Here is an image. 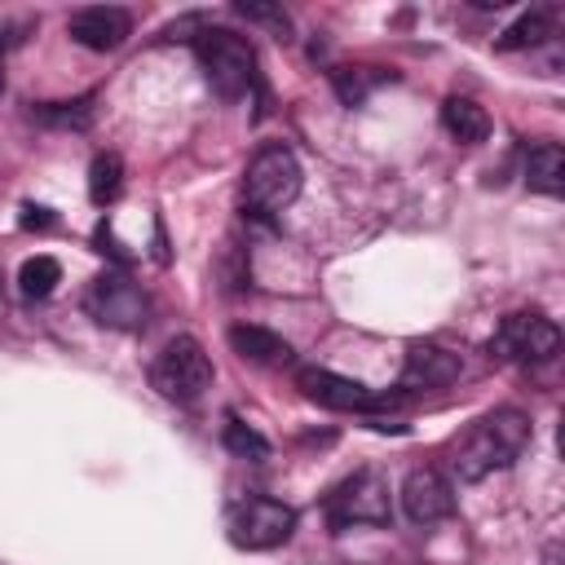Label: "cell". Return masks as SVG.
<instances>
[{"label":"cell","mask_w":565,"mask_h":565,"mask_svg":"<svg viewBox=\"0 0 565 565\" xmlns=\"http://www.w3.org/2000/svg\"><path fill=\"white\" fill-rule=\"evenodd\" d=\"M525 446H530V415L516 411V406H499V411L481 415L450 446V472L459 481H481V477L516 463Z\"/></svg>","instance_id":"cell-1"},{"label":"cell","mask_w":565,"mask_h":565,"mask_svg":"<svg viewBox=\"0 0 565 565\" xmlns=\"http://www.w3.org/2000/svg\"><path fill=\"white\" fill-rule=\"evenodd\" d=\"M194 53H199V66L207 75V84L216 88V97L225 102H238L252 79H256V49L247 35L230 31V26H207L194 35Z\"/></svg>","instance_id":"cell-2"},{"label":"cell","mask_w":565,"mask_h":565,"mask_svg":"<svg viewBox=\"0 0 565 565\" xmlns=\"http://www.w3.org/2000/svg\"><path fill=\"white\" fill-rule=\"evenodd\" d=\"M150 388L168 402H199L212 388V358L194 335H172L150 362Z\"/></svg>","instance_id":"cell-3"},{"label":"cell","mask_w":565,"mask_h":565,"mask_svg":"<svg viewBox=\"0 0 565 565\" xmlns=\"http://www.w3.org/2000/svg\"><path fill=\"white\" fill-rule=\"evenodd\" d=\"M300 181H305L300 159H296L287 146L269 141V146H260V150L252 154V163H247L243 199H247L256 212H282L287 203H296Z\"/></svg>","instance_id":"cell-4"},{"label":"cell","mask_w":565,"mask_h":565,"mask_svg":"<svg viewBox=\"0 0 565 565\" xmlns=\"http://www.w3.org/2000/svg\"><path fill=\"white\" fill-rule=\"evenodd\" d=\"M322 512H327V525H331L335 534L349 530V525H388V516H393L388 481H384L375 468H362V472L344 477V481L327 494Z\"/></svg>","instance_id":"cell-5"},{"label":"cell","mask_w":565,"mask_h":565,"mask_svg":"<svg viewBox=\"0 0 565 565\" xmlns=\"http://www.w3.org/2000/svg\"><path fill=\"white\" fill-rule=\"evenodd\" d=\"M561 349V331L552 318L534 313V309H521V313H508L499 322V331L490 335V358L499 362H516V366H543L552 362Z\"/></svg>","instance_id":"cell-6"},{"label":"cell","mask_w":565,"mask_h":565,"mask_svg":"<svg viewBox=\"0 0 565 565\" xmlns=\"http://www.w3.org/2000/svg\"><path fill=\"white\" fill-rule=\"evenodd\" d=\"M291 530H296V512L269 494H252L230 512V539L234 547H247V552H269L287 543Z\"/></svg>","instance_id":"cell-7"},{"label":"cell","mask_w":565,"mask_h":565,"mask_svg":"<svg viewBox=\"0 0 565 565\" xmlns=\"http://www.w3.org/2000/svg\"><path fill=\"white\" fill-rule=\"evenodd\" d=\"M88 313H93L102 327L137 331V327H146L150 300H146V291H141L128 274L106 269V274H102V278H93V287H88Z\"/></svg>","instance_id":"cell-8"},{"label":"cell","mask_w":565,"mask_h":565,"mask_svg":"<svg viewBox=\"0 0 565 565\" xmlns=\"http://www.w3.org/2000/svg\"><path fill=\"white\" fill-rule=\"evenodd\" d=\"M296 388L309 402L327 406V411H384V406H393L388 393H375V388H366V384H358L349 375H335L327 366H300L296 371Z\"/></svg>","instance_id":"cell-9"},{"label":"cell","mask_w":565,"mask_h":565,"mask_svg":"<svg viewBox=\"0 0 565 565\" xmlns=\"http://www.w3.org/2000/svg\"><path fill=\"white\" fill-rule=\"evenodd\" d=\"M402 512L415 521V525H437L455 512V486L441 468H411L406 481H402Z\"/></svg>","instance_id":"cell-10"},{"label":"cell","mask_w":565,"mask_h":565,"mask_svg":"<svg viewBox=\"0 0 565 565\" xmlns=\"http://www.w3.org/2000/svg\"><path fill=\"white\" fill-rule=\"evenodd\" d=\"M66 31L75 44H84L93 53H110L132 35V13L119 4H88L66 18Z\"/></svg>","instance_id":"cell-11"},{"label":"cell","mask_w":565,"mask_h":565,"mask_svg":"<svg viewBox=\"0 0 565 565\" xmlns=\"http://www.w3.org/2000/svg\"><path fill=\"white\" fill-rule=\"evenodd\" d=\"M459 358L437 349V344H411L406 353V371H402V388H441L459 375Z\"/></svg>","instance_id":"cell-12"},{"label":"cell","mask_w":565,"mask_h":565,"mask_svg":"<svg viewBox=\"0 0 565 565\" xmlns=\"http://www.w3.org/2000/svg\"><path fill=\"white\" fill-rule=\"evenodd\" d=\"M230 349H234L238 358L256 362V366H282V362L291 358V344H287L278 331L256 327V322H238V327H230Z\"/></svg>","instance_id":"cell-13"},{"label":"cell","mask_w":565,"mask_h":565,"mask_svg":"<svg viewBox=\"0 0 565 565\" xmlns=\"http://www.w3.org/2000/svg\"><path fill=\"white\" fill-rule=\"evenodd\" d=\"M441 128L455 137V141H463V146H477V141H486L490 137V115H486V106L481 102H472V97H446L441 102Z\"/></svg>","instance_id":"cell-14"},{"label":"cell","mask_w":565,"mask_h":565,"mask_svg":"<svg viewBox=\"0 0 565 565\" xmlns=\"http://www.w3.org/2000/svg\"><path fill=\"white\" fill-rule=\"evenodd\" d=\"M525 185L539 194H561L565 190V150L556 141H539L525 154Z\"/></svg>","instance_id":"cell-15"},{"label":"cell","mask_w":565,"mask_h":565,"mask_svg":"<svg viewBox=\"0 0 565 565\" xmlns=\"http://www.w3.org/2000/svg\"><path fill=\"white\" fill-rule=\"evenodd\" d=\"M119 194H124V163H119V154H97L93 168H88V199L97 207H110Z\"/></svg>","instance_id":"cell-16"},{"label":"cell","mask_w":565,"mask_h":565,"mask_svg":"<svg viewBox=\"0 0 565 565\" xmlns=\"http://www.w3.org/2000/svg\"><path fill=\"white\" fill-rule=\"evenodd\" d=\"M57 282H62V265H57L53 256H31V260L18 269V287H22V296H31V300L53 296Z\"/></svg>","instance_id":"cell-17"},{"label":"cell","mask_w":565,"mask_h":565,"mask_svg":"<svg viewBox=\"0 0 565 565\" xmlns=\"http://www.w3.org/2000/svg\"><path fill=\"white\" fill-rule=\"evenodd\" d=\"M547 35H552V13L547 9H534V13H525L521 22H512L499 35V49H530V44H543Z\"/></svg>","instance_id":"cell-18"},{"label":"cell","mask_w":565,"mask_h":565,"mask_svg":"<svg viewBox=\"0 0 565 565\" xmlns=\"http://www.w3.org/2000/svg\"><path fill=\"white\" fill-rule=\"evenodd\" d=\"M221 441H225V450H234L238 459H269V441H265L252 424H243L238 415H230V419H225Z\"/></svg>","instance_id":"cell-19"},{"label":"cell","mask_w":565,"mask_h":565,"mask_svg":"<svg viewBox=\"0 0 565 565\" xmlns=\"http://www.w3.org/2000/svg\"><path fill=\"white\" fill-rule=\"evenodd\" d=\"M366 71H371V66H335V71H331V84H335V93H340L344 106H362V102H366L371 84L380 79V75H366Z\"/></svg>","instance_id":"cell-20"},{"label":"cell","mask_w":565,"mask_h":565,"mask_svg":"<svg viewBox=\"0 0 565 565\" xmlns=\"http://www.w3.org/2000/svg\"><path fill=\"white\" fill-rule=\"evenodd\" d=\"M238 13H243V18H256V22H274L278 31H287V13H282V9H274V4H247V0H243V4H238Z\"/></svg>","instance_id":"cell-21"},{"label":"cell","mask_w":565,"mask_h":565,"mask_svg":"<svg viewBox=\"0 0 565 565\" xmlns=\"http://www.w3.org/2000/svg\"><path fill=\"white\" fill-rule=\"evenodd\" d=\"M22 225H40V230H44V225H53V216H49V207L26 203V207H22Z\"/></svg>","instance_id":"cell-22"},{"label":"cell","mask_w":565,"mask_h":565,"mask_svg":"<svg viewBox=\"0 0 565 565\" xmlns=\"http://www.w3.org/2000/svg\"><path fill=\"white\" fill-rule=\"evenodd\" d=\"M0 93H4V35H0Z\"/></svg>","instance_id":"cell-23"},{"label":"cell","mask_w":565,"mask_h":565,"mask_svg":"<svg viewBox=\"0 0 565 565\" xmlns=\"http://www.w3.org/2000/svg\"><path fill=\"white\" fill-rule=\"evenodd\" d=\"M0 287H4V274H0Z\"/></svg>","instance_id":"cell-24"}]
</instances>
